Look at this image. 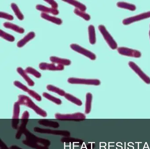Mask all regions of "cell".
I'll list each match as a JSON object with an SVG mask.
<instances>
[{
	"label": "cell",
	"instance_id": "obj_1",
	"mask_svg": "<svg viewBox=\"0 0 150 149\" xmlns=\"http://www.w3.org/2000/svg\"><path fill=\"white\" fill-rule=\"evenodd\" d=\"M18 102L21 105H24L33 109L37 114L41 116L45 117L47 114L46 111L36 105L30 97L23 95H20L18 96Z\"/></svg>",
	"mask_w": 150,
	"mask_h": 149
},
{
	"label": "cell",
	"instance_id": "obj_2",
	"mask_svg": "<svg viewBox=\"0 0 150 149\" xmlns=\"http://www.w3.org/2000/svg\"><path fill=\"white\" fill-rule=\"evenodd\" d=\"M55 117L57 119L64 121H83L86 119L85 115L82 113H76L71 114H61L57 113L55 114Z\"/></svg>",
	"mask_w": 150,
	"mask_h": 149
},
{
	"label": "cell",
	"instance_id": "obj_3",
	"mask_svg": "<svg viewBox=\"0 0 150 149\" xmlns=\"http://www.w3.org/2000/svg\"><path fill=\"white\" fill-rule=\"evenodd\" d=\"M23 134L26 136V140L34 143H37L42 145L49 147L51 145V142L46 138H41L31 133L28 129H26L24 131Z\"/></svg>",
	"mask_w": 150,
	"mask_h": 149
},
{
	"label": "cell",
	"instance_id": "obj_4",
	"mask_svg": "<svg viewBox=\"0 0 150 149\" xmlns=\"http://www.w3.org/2000/svg\"><path fill=\"white\" fill-rule=\"evenodd\" d=\"M98 29L100 30V32L101 33L102 35L103 36L105 40H106L110 47L113 49L115 50L117 47V44L115 41V39L112 37V36L109 33L106 28L104 25H99L98 26Z\"/></svg>",
	"mask_w": 150,
	"mask_h": 149
},
{
	"label": "cell",
	"instance_id": "obj_5",
	"mask_svg": "<svg viewBox=\"0 0 150 149\" xmlns=\"http://www.w3.org/2000/svg\"><path fill=\"white\" fill-rule=\"evenodd\" d=\"M35 132L38 133H45V134H53L55 135H59L65 137H69L71 136V133L67 130H52L49 129H43L35 127L34 129Z\"/></svg>",
	"mask_w": 150,
	"mask_h": 149
},
{
	"label": "cell",
	"instance_id": "obj_6",
	"mask_svg": "<svg viewBox=\"0 0 150 149\" xmlns=\"http://www.w3.org/2000/svg\"><path fill=\"white\" fill-rule=\"evenodd\" d=\"M68 82L71 84H85V85L99 86L100 84V81L95 79H83L79 78H70Z\"/></svg>",
	"mask_w": 150,
	"mask_h": 149
},
{
	"label": "cell",
	"instance_id": "obj_7",
	"mask_svg": "<svg viewBox=\"0 0 150 149\" xmlns=\"http://www.w3.org/2000/svg\"><path fill=\"white\" fill-rule=\"evenodd\" d=\"M70 47L74 51H75L81 54H82V55H85V56L89 58L92 60H95L96 59V56L94 53H93L90 51L80 46L79 45L74 44H72L70 45Z\"/></svg>",
	"mask_w": 150,
	"mask_h": 149
},
{
	"label": "cell",
	"instance_id": "obj_8",
	"mask_svg": "<svg viewBox=\"0 0 150 149\" xmlns=\"http://www.w3.org/2000/svg\"><path fill=\"white\" fill-rule=\"evenodd\" d=\"M129 65L145 83L148 84H150V77L146 75L139 67L137 64L132 61H129Z\"/></svg>",
	"mask_w": 150,
	"mask_h": 149
},
{
	"label": "cell",
	"instance_id": "obj_9",
	"mask_svg": "<svg viewBox=\"0 0 150 149\" xmlns=\"http://www.w3.org/2000/svg\"><path fill=\"white\" fill-rule=\"evenodd\" d=\"M117 51L121 55L134 58H140L141 53L137 50H133L125 47H120L117 48Z\"/></svg>",
	"mask_w": 150,
	"mask_h": 149
},
{
	"label": "cell",
	"instance_id": "obj_10",
	"mask_svg": "<svg viewBox=\"0 0 150 149\" xmlns=\"http://www.w3.org/2000/svg\"><path fill=\"white\" fill-rule=\"evenodd\" d=\"M150 17V11L148 12L142 13L139 15H137L128 18L124 19L122 21L123 24L124 25H128L134 22L142 20V19H146Z\"/></svg>",
	"mask_w": 150,
	"mask_h": 149
},
{
	"label": "cell",
	"instance_id": "obj_11",
	"mask_svg": "<svg viewBox=\"0 0 150 149\" xmlns=\"http://www.w3.org/2000/svg\"><path fill=\"white\" fill-rule=\"evenodd\" d=\"M39 68L42 70H50V71H62L64 70V66L61 65H56L55 64L42 62L39 65Z\"/></svg>",
	"mask_w": 150,
	"mask_h": 149
},
{
	"label": "cell",
	"instance_id": "obj_12",
	"mask_svg": "<svg viewBox=\"0 0 150 149\" xmlns=\"http://www.w3.org/2000/svg\"><path fill=\"white\" fill-rule=\"evenodd\" d=\"M37 9L38 10L40 11H42V13H50V14H52V15H58L59 13V11L57 9H55L52 8H48V7H45L43 5L41 4H38L36 7Z\"/></svg>",
	"mask_w": 150,
	"mask_h": 149
},
{
	"label": "cell",
	"instance_id": "obj_13",
	"mask_svg": "<svg viewBox=\"0 0 150 149\" xmlns=\"http://www.w3.org/2000/svg\"><path fill=\"white\" fill-rule=\"evenodd\" d=\"M35 32H30L29 33H28L25 37H24L23 39L20 40L17 43V46L19 47H23L28 42L34 39L35 38Z\"/></svg>",
	"mask_w": 150,
	"mask_h": 149
},
{
	"label": "cell",
	"instance_id": "obj_14",
	"mask_svg": "<svg viewBox=\"0 0 150 149\" xmlns=\"http://www.w3.org/2000/svg\"><path fill=\"white\" fill-rule=\"evenodd\" d=\"M50 60L52 63L57 64V65H63L68 66L71 64V61L70 60L67 59L61 58L58 57L52 56L50 58Z\"/></svg>",
	"mask_w": 150,
	"mask_h": 149
},
{
	"label": "cell",
	"instance_id": "obj_15",
	"mask_svg": "<svg viewBox=\"0 0 150 149\" xmlns=\"http://www.w3.org/2000/svg\"><path fill=\"white\" fill-rule=\"evenodd\" d=\"M28 122V119H22V123L18 129L16 138L17 139H19L21 137L23 134L24 133V131L27 129L26 126Z\"/></svg>",
	"mask_w": 150,
	"mask_h": 149
},
{
	"label": "cell",
	"instance_id": "obj_16",
	"mask_svg": "<svg viewBox=\"0 0 150 149\" xmlns=\"http://www.w3.org/2000/svg\"><path fill=\"white\" fill-rule=\"evenodd\" d=\"M38 123L41 125L46 127H52V128H58L59 127V124L57 122H54L48 119H40L38 121Z\"/></svg>",
	"mask_w": 150,
	"mask_h": 149
},
{
	"label": "cell",
	"instance_id": "obj_17",
	"mask_svg": "<svg viewBox=\"0 0 150 149\" xmlns=\"http://www.w3.org/2000/svg\"><path fill=\"white\" fill-rule=\"evenodd\" d=\"M17 72L26 80L29 86H33L35 85L34 82L29 77L28 75L27 74L26 71L23 70L22 67H18L17 68Z\"/></svg>",
	"mask_w": 150,
	"mask_h": 149
},
{
	"label": "cell",
	"instance_id": "obj_18",
	"mask_svg": "<svg viewBox=\"0 0 150 149\" xmlns=\"http://www.w3.org/2000/svg\"><path fill=\"white\" fill-rule=\"evenodd\" d=\"M3 25L5 28L13 30L21 34L24 33L25 32V30L23 28L9 22H6L3 24Z\"/></svg>",
	"mask_w": 150,
	"mask_h": 149
},
{
	"label": "cell",
	"instance_id": "obj_19",
	"mask_svg": "<svg viewBox=\"0 0 150 149\" xmlns=\"http://www.w3.org/2000/svg\"><path fill=\"white\" fill-rule=\"evenodd\" d=\"M41 17L42 18L44 19L45 20L50 21L56 24L60 25L62 23V21L60 18H58L56 17L52 16L46 13H42V12L41 14Z\"/></svg>",
	"mask_w": 150,
	"mask_h": 149
},
{
	"label": "cell",
	"instance_id": "obj_20",
	"mask_svg": "<svg viewBox=\"0 0 150 149\" xmlns=\"http://www.w3.org/2000/svg\"><path fill=\"white\" fill-rule=\"evenodd\" d=\"M23 143L24 144L31 147V148H34L35 149H49L48 146H45V145H42L40 144L37 143H34V142H31V141H28V140H24L23 141Z\"/></svg>",
	"mask_w": 150,
	"mask_h": 149
},
{
	"label": "cell",
	"instance_id": "obj_21",
	"mask_svg": "<svg viewBox=\"0 0 150 149\" xmlns=\"http://www.w3.org/2000/svg\"><path fill=\"white\" fill-rule=\"evenodd\" d=\"M63 1L73 5L76 8L78 9L83 12H85L86 10V7L84 4L79 2L73 1V0H66V1Z\"/></svg>",
	"mask_w": 150,
	"mask_h": 149
},
{
	"label": "cell",
	"instance_id": "obj_22",
	"mask_svg": "<svg viewBox=\"0 0 150 149\" xmlns=\"http://www.w3.org/2000/svg\"><path fill=\"white\" fill-rule=\"evenodd\" d=\"M92 98H93V96L91 93H88L86 94V107H85V112L86 114H89L91 111Z\"/></svg>",
	"mask_w": 150,
	"mask_h": 149
},
{
	"label": "cell",
	"instance_id": "obj_23",
	"mask_svg": "<svg viewBox=\"0 0 150 149\" xmlns=\"http://www.w3.org/2000/svg\"><path fill=\"white\" fill-rule=\"evenodd\" d=\"M88 36H89V42L91 44H94L96 42L95 30L93 25H89L88 28Z\"/></svg>",
	"mask_w": 150,
	"mask_h": 149
},
{
	"label": "cell",
	"instance_id": "obj_24",
	"mask_svg": "<svg viewBox=\"0 0 150 149\" xmlns=\"http://www.w3.org/2000/svg\"><path fill=\"white\" fill-rule=\"evenodd\" d=\"M61 141L63 143H74L78 144V145H82L83 143V140L81 139L71 137L70 136L62 138Z\"/></svg>",
	"mask_w": 150,
	"mask_h": 149
},
{
	"label": "cell",
	"instance_id": "obj_25",
	"mask_svg": "<svg viewBox=\"0 0 150 149\" xmlns=\"http://www.w3.org/2000/svg\"><path fill=\"white\" fill-rule=\"evenodd\" d=\"M64 97H65L66 99L78 106H81L82 105V101L80 100L70 94L66 93Z\"/></svg>",
	"mask_w": 150,
	"mask_h": 149
},
{
	"label": "cell",
	"instance_id": "obj_26",
	"mask_svg": "<svg viewBox=\"0 0 150 149\" xmlns=\"http://www.w3.org/2000/svg\"><path fill=\"white\" fill-rule=\"evenodd\" d=\"M117 7L122 8L129 10L131 11H134L136 9V7L134 4L127 3L124 2H119L117 4Z\"/></svg>",
	"mask_w": 150,
	"mask_h": 149
},
{
	"label": "cell",
	"instance_id": "obj_27",
	"mask_svg": "<svg viewBox=\"0 0 150 149\" xmlns=\"http://www.w3.org/2000/svg\"><path fill=\"white\" fill-rule=\"evenodd\" d=\"M11 8H12L13 10V11L16 15L18 18L19 20H23L24 19V16H23V14L21 12L19 7L16 4L12 3Z\"/></svg>",
	"mask_w": 150,
	"mask_h": 149
},
{
	"label": "cell",
	"instance_id": "obj_28",
	"mask_svg": "<svg viewBox=\"0 0 150 149\" xmlns=\"http://www.w3.org/2000/svg\"><path fill=\"white\" fill-rule=\"evenodd\" d=\"M47 89L49 91L57 93L61 96H64L66 94L64 90L52 85H48L47 86Z\"/></svg>",
	"mask_w": 150,
	"mask_h": 149
},
{
	"label": "cell",
	"instance_id": "obj_29",
	"mask_svg": "<svg viewBox=\"0 0 150 149\" xmlns=\"http://www.w3.org/2000/svg\"><path fill=\"white\" fill-rule=\"evenodd\" d=\"M43 96L46 98V99L50 100V101L53 102L54 103L58 104V105H60L62 103V101H61V100L59 99V98H57V97L52 96L50 94L48 93L45 92V93H43Z\"/></svg>",
	"mask_w": 150,
	"mask_h": 149
},
{
	"label": "cell",
	"instance_id": "obj_30",
	"mask_svg": "<svg viewBox=\"0 0 150 149\" xmlns=\"http://www.w3.org/2000/svg\"><path fill=\"white\" fill-rule=\"evenodd\" d=\"M0 36L2 38L4 39L9 42H13L15 40V38L13 36L1 30H0Z\"/></svg>",
	"mask_w": 150,
	"mask_h": 149
},
{
	"label": "cell",
	"instance_id": "obj_31",
	"mask_svg": "<svg viewBox=\"0 0 150 149\" xmlns=\"http://www.w3.org/2000/svg\"><path fill=\"white\" fill-rule=\"evenodd\" d=\"M20 105L21 104L18 101L14 103L13 119H19L20 113Z\"/></svg>",
	"mask_w": 150,
	"mask_h": 149
},
{
	"label": "cell",
	"instance_id": "obj_32",
	"mask_svg": "<svg viewBox=\"0 0 150 149\" xmlns=\"http://www.w3.org/2000/svg\"><path fill=\"white\" fill-rule=\"evenodd\" d=\"M74 13L77 15L81 17L86 21H89L91 18L90 16L88 14L85 13V12H83V11L78 9L75 8L74 9Z\"/></svg>",
	"mask_w": 150,
	"mask_h": 149
},
{
	"label": "cell",
	"instance_id": "obj_33",
	"mask_svg": "<svg viewBox=\"0 0 150 149\" xmlns=\"http://www.w3.org/2000/svg\"><path fill=\"white\" fill-rule=\"evenodd\" d=\"M25 71L28 73L32 74V75H34V76L37 78H41V76H42L41 74L39 72L37 71L35 69H34L33 67H27L26 68V70H25Z\"/></svg>",
	"mask_w": 150,
	"mask_h": 149
},
{
	"label": "cell",
	"instance_id": "obj_34",
	"mask_svg": "<svg viewBox=\"0 0 150 149\" xmlns=\"http://www.w3.org/2000/svg\"><path fill=\"white\" fill-rule=\"evenodd\" d=\"M14 85L16 86L17 87L21 89L22 90L25 91V92H27V93H28V91L29 90V89L28 88V87L26 86L23 85L21 82L18 81H15L14 82Z\"/></svg>",
	"mask_w": 150,
	"mask_h": 149
},
{
	"label": "cell",
	"instance_id": "obj_35",
	"mask_svg": "<svg viewBox=\"0 0 150 149\" xmlns=\"http://www.w3.org/2000/svg\"><path fill=\"white\" fill-rule=\"evenodd\" d=\"M28 93L30 96H32L33 98L35 99L38 101H42V97L34 90L29 89L28 91Z\"/></svg>",
	"mask_w": 150,
	"mask_h": 149
},
{
	"label": "cell",
	"instance_id": "obj_36",
	"mask_svg": "<svg viewBox=\"0 0 150 149\" xmlns=\"http://www.w3.org/2000/svg\"><path fill=\"white\" fill-rule=\"evenodd\" d=\"M0 17L1 18H5V19L10 20V21H12L14 19L13 15L4 12H0Z\"/></svg>",
	"mask_w": 150,
	"mask_h": 149
},
{
	"label": "cell",
	"instance_id": "obj_37",
	"mask_svg": "<svg viewBox=\"0 0 150 149\" xmlns=\"http://www.w3.org/2000/svg\"><path fill=\"white\" fill-rule=\"evenodd\" d=\"M45 1L49 4L50 5H51V6H52V8L55 9H57L58 7V4L57 3V2L54 1H52V0H46V1Z\"/></svg>",
	"mask_w": 150,
	"mask_h": 149
},
{
	"label": "cell",
	"instance_id": "obj_38",
	"mask_svg": "<svg viewBox=\"0 0 150 149\" xmlns=\"http://www.w3.org/2000/svg\"><path fill=\"white\" fill-rule=\"evenodd\" d=\"M19 123V119H13L12 122V125L13 129H18V124Z\"/></svg>",
	"mask_w": 150,
	"mask_h": 149
},
{
	"label": "cell",
	"instance_id": "obj_39",
	"mask_svg": "<svg viewBox=\"0 0 150 149\" xmlns=\"http://www.w3.org/2000/svg\"><path fill=\"white\" fill-rule=\"evenodd\" d=\"M29 113L28 111H25L23 112V114L22 116L21 119H28L29 118Z\"/></svg>",
	"mask_w": 150,
	"mask_h": 149
},
{
	"label": "cell",
	"instance_id": "obj_40",
	"mask_svg": "<svg viewBox=\"0 0 150 149\" xmlns=\"http://www.w3.org/2000/svg\"><path fill=\"white\" fill-rule=\"evenodd\" d=\"M0 149H10L8 147L6 143L1 139H0Z\"/></svg>",
	"mask_w": 150,
	"mask_h": 149
},
{
	"label": "cell",
	"instance_id": "obj_41",
	"mask_svg": "<svg viewBox=\"0 0 150 149\" xmlns=\"http://www.w3.org/2000/svg\"><path fill=\"white\" fill-rule=\"evenodd\" d=\"M10 149H23L22 148H21L19 146H17L16 145H11L10 147H9Z\"/></svg>",
	"mask_w": 150,
	"mask_h": 149
},
{
	"label": "cell",
	"instance_id": "obj_42",
	"mask_svg": "<svg viewBox=\"0 0 150 149\" xmlns=\"http://www.w3.org/2000/svg\"><path fill=\"white\" fill-rule=\"evenodd\" d=\"M89 145H87L86 146V148H82V149H90V146H89Z\"/></svg>",
	"mask_w": 150,
	"mask_h": 149
},
{
	"label": "cell",
	"instance_id": "obj_43",
	"mask_svg": "<svg viewBox=\"0 0 150 149\" xmlns=\"http://www.w3.org/2000/svg\"><path fill=\"white\" fill-rule=\"evenodd\" d=\"M149 36H150V31H149Z\"/></svg>",
	"mask_w": 150,
	"mask_h": 149
},
{
	"label": "cell",
	"instance_id": "obj_44",
	"mask_svg": "<svg viewBox=\"0 0 150 149\" xmlns=\"http://www.w3.org/2000/svg\"></svg>",
	"mask_w": 150,
	"mask_h": 149
}]
</instances>
